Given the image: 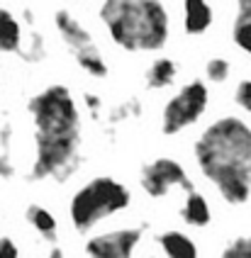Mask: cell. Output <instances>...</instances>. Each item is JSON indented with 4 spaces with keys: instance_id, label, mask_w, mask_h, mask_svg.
Returning <instances> with one entry per match:
<instances>
[{
    "instance_id": "52a82bcc",
    "label": "cell",
    "mask_w": 251,
    "mask_h": 258,
    "mask_svg": "<svg viewBox=\"0 0 251 258\" xmlns=\"http://www.w3.org/2000/svg\"><path fill=\"white\" fill-rule=\"evenodd\" d=\"M142 187L147 190L151 198H166L176 187L180 190H193V183L183 166L173 158H156L144 166L142 171Z\"/></svg>"
},
{
    "instance_id": "e0dca14e",
    "label": "cell",
    "mask_w": 251,
    "mask_h": 258,
    "mask_svg": "<svg viewBox=\"0 0 251 258\" xmlns=\"http://www.w3.org/2000/svg\"><path fill=\"white\" fill-rule=\"evenodd\" d=\"M229 73H232V66H229L227 58L215 56L205 63V76H207V81H212V83H224L229 78Z\"/></svg>"
},
{
    "instance_id": "cb8c5ba5",
    "label": "cell",
    "mask_w": 251,
    "mask_h": 258,
    "mask_svg": "<svg viewBox=\"0 0 251 258\" xmlns=\"http://www.w3.org/2000/svg\"><path fill=\"white\" fill-rule=\"evenodd\" d=\"M236 8L239 10H251V0H236Z\"/></svg>"
},
{
    "instance_id": "ac0fdd59",
    "label": "cell",
    "mask_w": 251,
    "mask_h": 258,
    "mask_svg": "<svg viewBox=\"0 0 251 258\" xmlns=\"http://www.w3.org/2000/svg\"><path fill=\"white\" fill-rule=\"evenodd\" d=\"M220 258H251V236L234 239L232 244L222 251Z\"/></svg>"
},
{
    "instance_id": "d6986e66",
    "label": "cell",
    "mask_w": 251,
    "mask_h": 258,
    "mask_svg": "<svg viewBox=\"0 0 251 258\" xmlns=\"http://www.w3.org/2000/svg\"><path fill=\"white\" fill-rule=\"evenodd\" d=\"M234 100H236V105H239L241 110H246V112L251 115V78L241 81V83L236 86V90H234Z\"/></svg>"
},
{
    "instance_id": "7c38bea8",
    "label": "cell",
    "mask_w": 251,
    "mask_h": 258,
    "mask_svg": "<svg viewBox=\"0 0 251 258\" xmlns=\"http://www.w3.org/2000/svg\"><path fill=\"white\" fill-rule=\"evenodd\" d=\"M180 217L193 227H205L210 222V205L198 190H188L183 207H180Z\"/></svg>"
},
{
    "instance_id": "ffe728a7",
    "label": "cell",
    "mask_w": 251,
    "mask_h": 258,
    "mask_svg": "<svg viewBox=\"0 0 251 258\" xmlns=\"http://www.w3.org/2000/svg\"><path fill=\"white\" fill-rule=\"evenodd\" d=\"M0 258H20V251L13 239H0Z\"/></svg>"
},
{
    "instance_id": "8fae6325",
    "label": "cell",
    "mask_w": 251,
    "mask_h": 258,
    "mask_svg": "<svg viewBox=\"0 0 251 258\" xmlns=\"http://www.w3.org/2000/svg\"><path fill=\"white\" fill-rule=\"evenodd\" d=\"M159 246L168 258H198V248L191 236L183 231H163L159 236Z\"/></svg>"
},
{
    "instance_id": "5b68a950",
    "label": "cell",
    "mask_w": 251,
    "mask_h": 258,
    "mask_svg": "<svg viewBox=\"0 0 251 258\" xmlns=\"http://www.w3.org/2000/svg\"><path fill=\"white\" fill-rule=\"evenodd\" d=\"M54 27H56L59 37L66 44V49L71 51V56L76 58V63L83 71L93 76V78H105L107 76V63H105L98 44L93 42L90 32L78 22L76 15H71L69 10H59L54 15Z\"/></svg>"
},
{
    "instance_id": "8992f818",
    "label": "cell",
    "mask_w": 251,
    "mask_h": 258,
    "mask_svg": "<svg viewBox=\"0 0 251 258\" xmlns=\"http://www.w3.org/2000/svg\"><path fill=\"white\" fill-rule=\"evenodd\" d=\"M210 93L203 81H191L188 86H183L171 100L166 102L161 112V132L173 137L185 127L195 124L200 117L205 115Z\"/></svg>"
},
{
    "instance_id": "9a60e30c",
    "label": "cell",
    "mask_w": 251,
    "mask_h": 258,
    "mask_svg": "<svg viewBox=\"0 0 251 258\" xmlns=\"http://www.w3.org/2000/svg\"><path fill=\"white\" fill-rule=\"evenodd\" d=\"M232 39L241 51H246L251 56V10L236 13L234 25H232Z\"/></svg>"
},
{
    "instance_id": "ba28073f",
    "label": "cell",
    "mask_w": 251,
    "mask_h": 258,
    "mask_svg": "<svg viewBox=\"0 0 251 258\" xmlns=\"http://www.w3.org/2000/svg\"><path fill=\"white\" fill-rule=\"evenodd\" d=\"M142 234H144L142 227L105 231V234L93 236L86 244V253L90 258H132L142 241Z\"/></svg>"
},
{
    "instance_id": "2e32d148",
    "label": "cell",
    "mask_w": 251,
    "mask_h": 258,
    "mask_svg": "<svg viewBox=\"0 0 251 258\" xmlns=\"http://www.w3.org/2000/svg\"><path fill=\"white\" fill-rule=\"evenodd\" d=\"M20 56L30 63H37V61H44L46 56V42L42 37L39 29H30V37L27 42H22V49H20Z\"/></svg>"
},
{
    "instance_id": "277c9868",
    "label": "cell",
    "mask_w": 251,
    "mask_h": 258,
    "mask_svg": "<svg viewBox=\"0 0 251 258\" xmlns=\"http://www.w3.org/2000/svg\"><path fill=\"white\" fill-rule=\"evenodd\" d=\"M130 205V190L115 178H93L71 200V219L78 231H88L100 219L122 212Z\"/></svg>"
},
{
    "instance_id": "7402d4cb",
    "label": "cell",
    "mask_w": 251,
    "mask_h": 258,
    "mask_svg": "<svg viewBox=\"0 0 251 258\" xmlns=\"http://www.w3.org/2000/svg\"><path fill=\"white\" fill-rule=\"evenodd\" d=\"M86 105H88V110L93 112V117L100 115V98H98V95H90V93H86Z\"/></svg>"
},
{
    "instance_id": "6da1fadb",
    "label": "cell",
    "mask_w": 251,
    "mask_h": 258,
    "mask_svg": "<svg viewBox=\"0 0 251 258\" xmlns=\"http://www.w3.org/2000/svg\"><path fill=\"white\" fill-rule=\"evenodd\" d=\"M27 110L34 122L32 178L66 180L78 166L81 112L66 86H46L32 95Z\"/></svg>"
},
{
    "instance_id": "3957f363",
    "label": "cell",
    "mask_w": 251,
    "mask_h": 258,
    "mask_svg": "<svg viewBox=\"0 0 251 258\" xmlns=\"http://www.w3.org/2000/svg\"><path fill=\"white\" fill-rule=\"evenodd\" d=\"M100 22L127 51H156L168 39V13L161 0H103Z\"/></svg>"
},
{
    "instance_id": "9c48e42d",
    "label": "cell",
    "mask_w": 251,
    "mask_h": 258,
    "mask_svg": "<svg viewBox=\"0 0 251 258\" xmlns=\"http://www.w3.org/2000/svg\"><path fill=\"white\" fill-rule=\"evenodd\" d=\"M212 5L207 0H183V29L185 34H205L212 25Z\"/></svg>"
},
{
    "instance_id": "5bb4252c",
    "label": "cell",
    "mask_w": 251,
    "mask_h": 258,
    "mask_svg": "<svg viewBox=\"0 0 251 258\" xmlns=\"http://www.w3.org/2000/svg\"><path fill=\"white\" fill-rule=\"evenodd\" d=\"M27 222L44 236L46 241H56V219L49 210L39 207V205H30L27 207Z\"/></svg>"
},
{
    "instance_id": "44dd1931",
    "label": "cell",
    "mask_w": 251,
    "mask_h": 258,
    "mask_svg": "<svg viewBox=\"0 0 251 258\" xmlns=\"http://www.w3.org/2000/svg\"><path fill=\"white\" fill-rule=\"evenodd\" d=\"M15 173V166L8 156H0V178H10Z\"/></svg>"
},
{
    "instance_id": "603a6c76",
    "label": "cell",
    "mask_w": 251,
    "mask_h": 258,
    "mask_svg": "<svg viewBox=\"0 0 251 258\" xmlns=\"http://www.w3.org/2000/svg\"><path fill=\"white\" fill-rule=\"evenodd\" d=\"M46 258H64V251H61L59 246H54V248L49 251V256H46Z\"/></svg>"
},
{
    "instance_id": "30bf717a",
    "label": "cell",
    "mask_w": 251,
    "mask_h": 258,
    "mask_svg": "<svg viewBox=\"0 0 251 258\" xmlns=\"http://www.w3.org/2000/svg\"><path fill=\"white\" fill-rule=\"evenodd\" d=\"M25 42L22 25L15 15L5 8H0V51L3 54H20Z\"/></svg>"
},
{
    "instance_id": "7a4b0ae2",
    "label": "cell",
    "mask_w": 251,
    "mask_h": 258,
    "mask_svg": "<svg viewBox=\"0 0 251 258\" xmlns=\"http://www.w3.org/2000/svg\"><path fill=\"white\" fill-rule=\"evenodd\" d=\"M195 161L229 205L251 195V127L239 117H220L198 137Z\"/></svg>"
},
{
    "instance_id": "4fadbf2b",
    "label": "cell",
    "mask_w": 251,
    "mask_h": 258,
    "mask_svg": "<svg viewBox=\"0 0 251 258\" xmlns=\"http://www.w3.org/2000/svg\"><path fill=\"white\" fill-rule=\"evenodd\" d=\"M178 76V66L173 58H156L147 71V86L154 90H161V88L173 86Z\"/></svg>"
}]
</instances>
